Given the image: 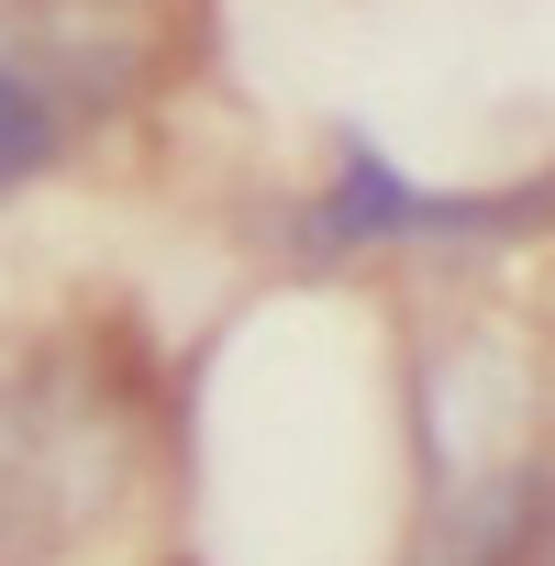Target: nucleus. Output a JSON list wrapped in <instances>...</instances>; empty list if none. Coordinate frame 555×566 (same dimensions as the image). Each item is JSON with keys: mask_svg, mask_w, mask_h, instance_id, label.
Returning a JSON list of instances; mask_svg holds the SVG:
<instances>
[{"mask_svg": "<svg viewBox=\"0 0 555 566\" xmlns=\"http://www.w3.org/2000/svg\"><path fill=\"white\" fill-rule=\"evenodd\" d=\"M90 411L101 400L78 378L0 345V566L45 555L90 522V500H101V422Z\"/></svg>", "mask_w": 555, "mask_h": 566, "instance_id": "nucleus-1", "label": "nucleus"}, {"mask_svg": "<svg viewBox=\"0 0 555 566\" xmlns=\"http://www.w3.org/2000/svg\"><path fill=\"white\" fill-rule=\"evenodd\" d=\"M67 145V90L34 67V56H0V189L45 178Z\"/></svg>", "mask_w": 555, "mask_h": 566, "instance_id": "nucleus-2", "label": "nucleus"}, {"mask_svg": "<svg viewBox=\"0 0 555 566\" xmlns=\"http://www.w3.org/2000/svg\"><path fill=\"white\" fill-rule=\"evenodd\" d=\"M533 566H555V533H544V555H533Z\"/></svg>", "mask_w": 555, "mask_h": 566, "instance_id": "nucleus-3", "label": "nucleus"}]
</instances>
